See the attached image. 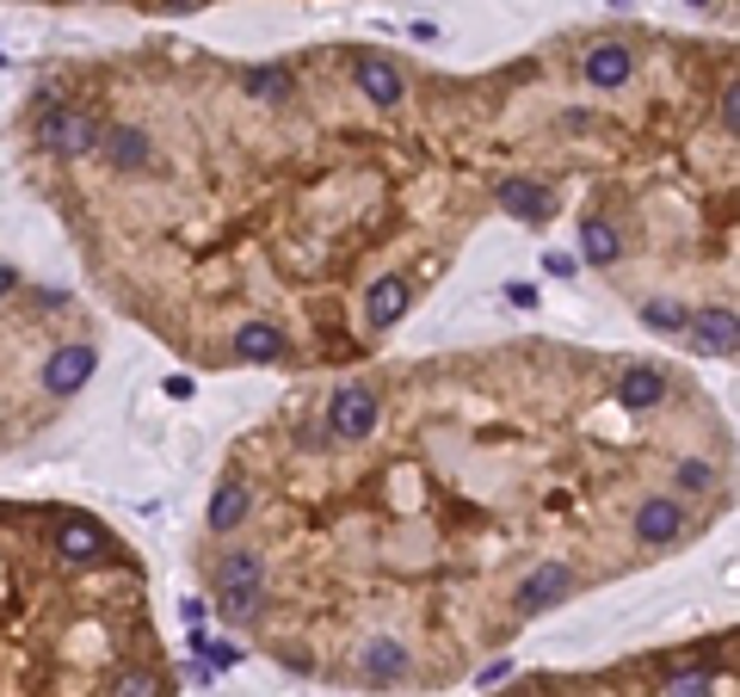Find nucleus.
I'll list each match as a JSON object with an SVG mask.
<instances>
[{
	"label": "nucleus",
	"instance_id": "obj_1",
	"mask_svg": "<svg viewBox=\"0 0 740 697\" xmlns=\"http://www.w3.org/2000/svg\"><path fill=\"white\" fill-rule=\"evenodd\" d=\"M216 593H223L228 623L253 618L260 599H266V556H260V549H228L223 562H216Z\"/></svg>",
	"mask_w": 740,
	"mask_h": 697
},
{
	"label": "nucleus",
	"instance_id": "obj_2",
	"mask_svg": "<svg viewBox=\"0 0 740 697\" xmlns=\"http://www.w3.org/2000/svg\"><path fill=\"white\" fill-rule=\"evenodd\" d=\"M38 149L57 154V161H80V154H93L99 149L93 112H80V105H43V112H38Z\"/></svg>",
	"mask_w": 740,
	"mask_h": 697
},
{
	"label": "nucleus",
	"instance_id": "obj_3",
	"mask_svg": "<svg viewBox=\"0 0 740 697\" xmlns=\"http://www.w3.org/2000/svg\"><path fill=\"white\" fill-rule=\"evenodd\" d=\"M377 420H382V401L371 383H346L340 396L327 401V433L346 438V445H364V438L377 433Z\"/></svg>",
	"mask_w": 740,
	"mask_h": 697
},
{
	"label": "nucleus",
	"instance_id": "obj_4",
	"mask_svg": "<svg viewBox=\"0 0 740 697\" xmlns=\"http://www.w3.org/2000/svg\"><path fill=\"white\" fill-rule=\"evenodd\" d=\"M685 334H691V352H703V359H728L735 339H740V321H735L728 302H703V309H691Z\"/></svg>",
	"mask_w": 740,
	"mask_h": 697
},
{
	"label": "nucleus",
	"instance_id": "obj_5",
	"mask_svg": "<svg viewBox=\"0 0 740 697\" xmlns=\"http://www.w3.org/2000/svg\"><path fill=\"white\" fill-rule=\"evenodd\" d=\"M574 593V568L568 562H537L525 581H518V618H543Z\"/></svg>",
	"mask_w": 740,
	"mask_h": 697
},
{
	"label": "nucleus",
	"instance_id": "obj_6",
	"mask_svg": "<svg viewBox=\"0 0 740 697\" xmlns=\"http://www.w3.org/2000/svg\"><path fill=\"white\" fill-rule=\"evenodd\" d=\"M685 537V507L673 494H648L636 507V544L642 549H673Z\"/></svg>",
	"mask_w": 740,
	"mask_h": 697
},
{
	"label": "nucleus",
	"instance_id": "obj_7",
	"mask_svg": "<svg viewBox=\"0 0 740 697\" xmlns=\"http://www.w3.org/2000/svg\"><path fill=\"white\" fill-rule=\"evenodd\" d=\"M93 371H99V352H93V346H80V339H68V346H57L50 364H43V389H50L57 401H68L75 389H87Z\"/></svg>",
	"mask_w": 740,
	"mask_h": 697
},
{
	"label": "nucleus",
	"instance_id": "obj_8",
	"mask_svg": "<svg viewBox=\"0 0 740 697\" xmlns=\"http://www.w3.org/2000/svg\"><path fill=\"white\" fill-rule=\"evenodd\" d=\"M99 154H105L112 173H149L154 167V142H149V130H136V124L99 130Z\"/></svg>",
	"mask_w": 740,
	"mask_h": 697
},
{
	"label": "nucleus",
	"instance_id": "obj_9",
	"mask_svg": "<svg viewBox=\"0 0 740 697\" xmlns=\"http://www.w3.org/2000/svg\"><path fill=\"white\" fill-rule=\"evenodd\" d=\"M407 302H414V284L401 278V272H382V278L364 290V327H371V334L396 327V321L407 315Z\"/></svg>",
	"mask_w": 740,
	"mask_h": 697
},
{
	"label": "nucleus",
	"instance_id": "obj_10",
	"mask_svg": "<svg viewBox=\"0 0 740 697\" xmlns=\"http://www.w3.org/2000/svg\"><path fill=\"white\" fill-rule=\"evenodd\" d=\"M580 75H587L599 94H617V87L636 75V50H629V43H592L587 62H580Z\"/></svg>",
	"mask_w": 740,
	"mask_h": 697
},
{
	"label": "nucleus",
	"instance_id": "obj_11",
	"mask_svg": "<svg viewBox=\"0 0 740 697\" xmlns=\"http://www.w3.org/2000/svg\"><path fill=\"white\" fill-rule=\"evenodd\" d=\"M105 549H112V544H105V531H99L93 519H62V525H57V556L68 568H93Z\"/></svg>",
	"mask_w": 740,
	"mask_h": 697
},
{
	"label": "nucleus",
	"instance_id": "obj_12",
	"mask_svg": "<svg viewBox=\"0 0 740 697\" xmlns=\"http://www.w3.org/2000/svg\"><path fill=\"white\" fill-rule=\"evenodd\" d=\"M352 80H359V94L371 99V105H401V94H407V80H401V69L389 57H359Z\"/></svg>",
	"mask_w": 740,
	"mask_h": 697
},
{
	"label": "nucleus",
	"instance_id": "obj_13",
	"mask_svg": "<svg viewBox=\"0 0 740 697\" xmlns=\"http://www.w3.org/2000/svg\"><path fill=\"white\" fill-rule=\"evenodd\" d=\"M500 210L518 216V223H550V216H555V191L537 186V179H506V186H500Z\"/></svg>",
	"mask_w": 740,
	"mask_h": 697
},
{
	"label": "nucleus",
	"instance_id": "obj_14",
	"mask_svg": "<svg viewBox=\"0 0 740 697\" xmlns=\"http://www.w3.org/2000/svg\"><path fill=\"white\" fill-rule=\"evenodd\" d=\"M290 352L285 327H272V321H247L241 334H235V359L241 364H278Z\"/></svg>",
	"mask_w": 740,
	"mask_h": 697
},
{
	"label": "nucleus",
	"instance_id": "obj_15",
	"mask_svg": "<svg viewBox=\"0 0 740 697\" xmlns=\"http://www.w3.org/2000/svg\"><path fill=\"white\" fill-rule=\"evenodd\" d=\"M617 401H624L629 414H648V408H661L666 401V377L654 364H629L624 377H617Z\"/></svg>",
	"mask_w": 740,
	"mask_h": 697
},
{
	"label": "nucleus",
	"instance_id": "obj_16",
	"mask_svg": "<svg viewBox=\"0 0 740 697\" xmlns=\"http://www.w3.org/2000/svg\"><path fill=\"white\" fill-rule=\"evenodd\" d=\"M574 260H587V265H617L624 260V235H617V223L611 216H587L580 223V253Z\"/></svg>",
	"mask_w": 740,
	"mask_h": 697
},
{
	"label": "nucleus",
	"instance_id": "obj_17",
	"mask_svg": "<svg viewBox=\"0 0 740 697\" xmlns=\"http://www.w3.org/2000/svg\"><path fill=\"white\" fill-rule=\"evenodd\" d=\"M364 679H371V685H396V679H407V648H401L396 636H377L371 642V648H364Z\"/></svg>",
	"mask_w": 740,
	"mask_h": 697
},
{
	"label": "nucleus",
	"instance_id": "obj_18",
	"mask_svg": "<svg viewBox=\"0 0 740 697\" xmlns=\"http://www.w3.org/2000/svg\"><path fill=\"white\" fill-rule=\"evenodd\" d=\"M247 512H253L247 482H223V488H216V500H210V531H235Z\"/></svg>",
	"mask_w": 740,
	"mask_h": 697
},
{
	"label": "nucleus",
	"instance_id": "obj_19",
	"mask_svg": "<svg viewBox=\"0 0 740 697\" xmlns=\"http://www.w3.org/2000/svg\"><path fill=\"white\" fill-rule=\"evenodd\" d=\"M642 321L654 327V334H685L691 309H685V302H673V297H648V302H642Z\"/></svg>",
	"mask_w": 740,
	"mask_h": 697
},
{
	"label": "nucleus",
	"instance_id": "obj_20",
	"mask_svg": "<svg viewBox=\"0 0 740 697\" xmlns=\"http://www.w3.org/2000/svg\"><path fill=\"white\" fill-rule=\"evenodd\" d=\"M247 94L285 105V99H290V75H285V69H247Z\"/></svg>",
	"mask_w": 740,
	"mask_h": 697
},
{
	"label": "nucleus",
	"instance_id": "obj_21",
	"mask_svg": "<svg viewBox=\"0 0 740 697\" xmlns=\"http://www.w3.org/2000/svg\"><path fill=\"white\" fill-rule=\"evenodd\" d=\"M679 494H716V463H703V457H685L679 470H673Z\"/></svg>",
	"mask_w": 740,
	"mask_h": 697
},
{
	"label": "nucleus",
	"instance_id": "obj_22",
	"mask_svg": "<svg viewBox=\"0 0 740 697\" xmlns=\"http://www.w3.org/2000/svg\"><path fill=\"white\" fill-rule=\"evenodd\" d=\"M112 697H161V673H149V667H124V673L112 679Z\"/></svg>",
	"mask_w": 740,
	"mask_h": 697
},
{
	"label": "nucleus",
	"instance_id": "obj_23",
	"mask_svg": "<svg viewBox=\"0 0 740 697\" xmlns=\"http://www.w3.org/2000/svg\"><path fill=\"white\" fill-rule=\"evenodd\" d=\"M191 648H198V655H204L210 667H235V660H241V648H235V642H210V636H191Z\"/></svg>",
	"mask_w": 740,
	"mask_h": 697
},
{
	"label": "nucleus",
	"instance_id": "obj_24",
	"mask_svg": "<svg viewBox=\"0 0 740 697\" xmlns=\"http://www.w3.org/2000/svg\"><path fill=\"white\" fill-rule=\"evenodd\" d=\"M716 685H710V673H679V679H666V697H710Z\"/></svg>",
	"mask_w": 740,
	"mask_h": 697
},
{
	"label": "nucleus",
	"instance_id": "obj_25",
	"mask_svg": "<svg viewBox=\"0 0 740 697\" xmlns=\"http://www.w3.org/2000/svg\"><path fill=\"white\" fill-rule=\"evenodd\" d=\"M543 272H550V278H574L580 260H574V253H543Z\"/></svg>",
	"mask_w": 740,
	"mask_h": 697
},
{
	"label": "nucleus",
	"instance_id": "obj_26",
	"mask_svg": "<svg viewBox=\"0 0 740 697\" xmlns=\"http://www.w3.org/2000/svg\"><path fill=\"white\" fill-rule=\"evenodd\" d=\"M506 302H518V309H531V302H537V284H506Z\"/></svg>",
	"mask_w": 740,
	"mask_h": 697
},
{
	"label": "nucleus",
	"instance_id": "obj_27",
	"mask_svg": "<svg viewBox=\"0 0 740 697\" xmlns=\"http://www.w3.org/2000/svg\"><path fill=\"white\" fill-rule=\"evenodd\" d=\"M13 290H20V272H13V265H0V302L13 297Z\"/></svg>",
	"mask_w": 740,
	"mask_h": 697
},
{
	"label": "nucleus",
	"instance_id": "obj_28",
	"mask_svg": "<svg viewBox=\"0 0 740 697\" xmlns=\"http://www.w3.org/2000/svg\"><path fill=\"white\" fill-rule=\"evenodd\" d=\"M691 7H710V0H691Z\"/></svg>",
	"mask_w": 740,
	"mask_h": 697
},
{
	"label": "nucleus",
	"instance_id": "obj_29",
	"mask_svg": "<svg viewBox=\"0 0 740 697\" xmlns=\"http://www.w3.org/2000/svg\"><path fill=\"white\" fill-rule=\"evenodd\" d=\"M0 69H7V57H0Z\"/></svg>",
	"mask_w": 740,
	"mask_h": 697
}]
</instances>
